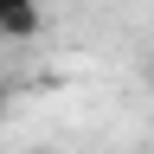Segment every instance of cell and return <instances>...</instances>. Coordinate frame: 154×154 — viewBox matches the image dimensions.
I'll return each mask as SVG.
<instances>
[{
    "label": "cell",
    "mask_w": 154,
    "mask_h": 154,
    "mask_svg": "<svg viewBox=\"0 0 154 154\" xmlns=\"http://www.w3.org/2000/svg\"><path fill=\"white\" fill-rule=\"evenodd\" d=\"M38 32H45L38 0H26V7H7V13H0V38H38Z\"/></svg>",
    "instance_id": "obj_1"
},
{
    "label": "cell",
    "mask_w": 154,
    "mask_h": 154,
    "mask_svg": "<svg viewBox=\"0 0 154 154\" xmlns=\"http://www.w3.org/2000/svg\"><path fill=\"white\" fill-rule=\"evenodd\" d=\"M7 96H13V90H7V77H0V122H7Z\"/></svg>",
    "instance_id": "obj_2"
},
{
    "label": "cell",
    "mask_w": 154,
    "mask_h": 154,
    "mask_svg": "<svg viewBox=\"0 0 154 154\" xmlns=\"http://www.w3.org/2000/svg\"><path fill=\"white\" fill-rule=\"evenodd\" d=\"M7 7H26V0H0V13H7Z\"/></svg>",
    "instance_id": "obj_3"
}]
</instances>
